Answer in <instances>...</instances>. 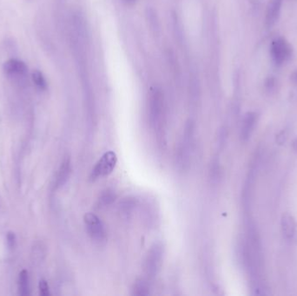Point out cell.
I'll use <instances>...</instances> for the list:
<instances>
[{"label": "cell", "mask_w": 297, "mask_h": 296, "mask_svg": "<svg viewBox=\"0 0 297 296\" xmlns=\"http://www.w3.org/2000/svg\"><path fill=\"white\" fill-rule=\"evenodd\" d=\"M84 223L86 226L87 232L94 242L102 243L106 241V230L104 223L98 216L93 213H88L84 216Z\"/></svg>", "instance_id": "6da1fadb"}, {"label": "cell", "mask_w": 297, "mask_h": 296, "mask_svg": "<svg viewBox=\"0 0 297 296\" xmlns=\"http://www.w3.org/2000/svg\"><path fill=\"white\" fill-rule=\"evenodd\" d=\"M117 161H118L117 155L113 151H108L104 154L93 169L90 175V181H95L99 177H104L110 175L115 169Z\"/></svg>", "instance_id": "7a4b0ae2"}, {"label": "cell", "mask_w": 297, "mask_h": 296, "mask_svg": "<svg viewBox=\"0 0 297 296\" xmlns=\"http://www.w3.org/2000/svg\"><path fill=\"white\" fill-rule=\"evenodd\" d=\"M163 255H164L163 247L159 243L153 245L150 251L148 252L145 259V269L150 277H155L160 270L163 262Z\"/></svg>", "instance_id": "3957f363"}, {"label": "cell", "mask_w": 297, "mask_h": 296, "mask_svg": "<svg viewBox=\"0 0 297 296\" xmlns=\"http://www.w3.org/2000/svg\"><path fill=\"white\" fill-rule=\"evenodd\" d=\"M150 122L151 125L156 127L161 121L164 109V95L159 89H154L150 97Z\"/></svg>", "instance_id": "277c9868"}, {"label": "cell", "mask_w": 297, "mask_h": 296, "mask_svg": "<svg viewBox=\"0 0 297 296\" xmlns=\"http://www.w3.org/2000/svg\"><path fill=\"white\" fill-rule=\"evenodd\" d=\"M4 71L8 78L17 81L25 79L28 73V68L26 63L17 59L7 61L4 65Z\"/></svg>", "instance_id": "5b68a950"}, {"label": "cell", "mask_w": 297, "mask_h": 296, "mask_svg": "<svg viewBox=\"0 0 297 296\" xmlns=\"http://www.w3.org/2000/svg\"><path fill=\"white\" fill-rule=\"evenodd\" d=\"M194 125L192 122H188L185 126V134H184V140H182V147H181V161H182V167L189 165L190 160V151H191V142H192V135H193Z\"/></svg>", "instance_id": "8992f818"}, {"label": "cell", "mask_w": 297, "mask_h": 296, "mask_svg": "<svg viewBox=\"0 0 297 296\" xmlns=\"http://www.w3.org/2000/svg\"><path fill=\"white\" fill-rule=\"evenodd\" d=\"M271 53L275 62L277 63H282L290 56L291 48L284 39L279 38L273 42Z\"/></svg>", "instance_id": "52a82bcc"}, {"label": "cell", "mask_w": 297, "mask_h": 296, "mask_svg": "<svg viewBox=\"0 0 297 296\" xmlns=\"http://www.w3.org/2000/svg\"><path fill=\"white\" fill-rule=\"evenodd\" d=\"M281 229L284 238L292 240L295 234V221L289 213H284L281 219Z\"/></svg>", "instance_id": "ba28073f"}, {"label": "cell", "mask_w": 297, "mask_h": 296, "mask_svg": "<svg viewBox=\"0 0 297 296\" xmlns=\"http://www.w3.org/2000/svg\"><path fill=\"white\" fill-rule=\"evenodd\" d=\"M256 124V115L253 113H248L245 116L243 123H242L241 138L243 141H247L250 138L251 133L254 129Z\"/></svg>", "instance_id": "9c48e42d"}, {"label": "cell", "mask_w": 297, "mask_h": 296, "mask_svg": "<svg viewBox=\"0 0 297 296\" xmlns=\"http://www.w3.org/2000/svg\"><path fill=\"white\" fill-rule=\"evenodd\" d=\"M71 174V161L70 158H66L61 165L60 170L58 171L57 177V187H62L69 178Z\"/></svg>", "instance_id": "30bf717a"}, {"label": "cell", "mask_w": 297, "mask_h": 296, "mask_svg": "<svg viewBox=\"0 0 297 296\" xmlns=\"http://www.w3.org/2000/svg\"><path fill=\"white\" fill-rule=\"evenodd\" d=\"M18 290L20 295L26 296L30 294L29 276L27 271L23 270L19 275Z\"/></svg>", "instance_id": "8fae6325"}, {"label": "cell", "mask_w": 297, "mask_h": 296, "mask_svg": "<svg viewBox=\"0 0 297 296\" xmlns=\"http://www.w3.org/2000/svg\"><path fill=\"white\" fill-rule=\"evenodd\" d=\"M150 293V286L145 280H139L134 285L133 294L136 296H146Z\"/></svg>", "instance_id": "7c38bea8"}, {"label": "cell", "mask_w": 297, "mask_h": 296, "mask_svg": "<svg viewBox=\"0 0 297 296\" xmlns=\"http://www.w3.org/2000/svg\"><path fill=\"white\" fill-rule=\"evenodd\" d=\"M115 193L111 190H106L105 192L103 193L99 199H98V206L99 207H106L111 204L113 201H115Z\"/></svg>", "instance_id": "4fadbf2b"}, {"label": "cell", "mask_w": 297, "mask_h": 296, "mask_svg": "<svg viewBox=\"0 0 297 296\" xmlns=\"http://www.w3.org/2000/svg\"><path fill=\"white\" fill-rule=\"evenodd\" d=\"M32 80L34 82L35 85L41 90H45L47 89V80L42 74V72L38 70H36L32 73Z\"/></svg>", "instance_id": "5bb4252c"}, {"label": "cell", "mask_w": 297, "mask_h": 296, "mask_svg": "<svg viewBox=\"0 0 297 296\" xmlns=\"http://www.w3.org/2000/svg\"><path fill=\"white\" fill-rule=\"evenodd\" d=\"M39 291H40L41 295H50L49 286H48L47 281L41 280L39 282Z\"/></svg>", "instance_id": "9a60e30c"}, {"label": "cell", "mask_w": 297, "mask_h": 296, "mask_svg": "<svg viewBox=\"0 0 297 296\" xmlns=\"http://www.w3.org/2000/svg\"><path fill=\"white\" fill-rule=\"evenodd\" d=\"M15 242H16V236L14 233H9L7 235V244L10 248H13L15 246Z\"/></svg>", "instance_id": "2e32d148"}, {"label": "cell", "mask_w": 297, "mask_h": 296, "mask_svg": "<svg viewBox=\"0 0 297 296\" xmlns=\"http://www.w3.org/2000/svg\"><path fill=\"white\" fill-rule=\"evenodd\" d=\"M277 140L278 142V144H283L286 141L285 133H280L279 135H277Z\"/></svg>", "instance_id": "e0dca14e"}, {"label": "cell", "mask_w": 297, "mask_h": 296, "mask_svg": "<svg viewBox=\"0 0 297 296\" xmlns=\"http://www.w3.org/2000/svg\"><path fill=\"white\" fill-rule=\"evenodd\" d=\"M294 150H297V139L294 143Z\"/></svg>", "instance_id": "ac0fdd59"}, {"label": "cell", "mask_w": 297, "mask_h": 296, "mask_svg": "<svg viewBox=\"0 0 297 296\" xmlns=\"http://www.w3.org/2000/svg\"><path fill=\"white\" fill-rule=\"evenodd\" d=\"M126 1H127L128 3H133V2L136 1V0H126Z\"/></svg>", "instance_id": "d6986e66"}]
</instances>
